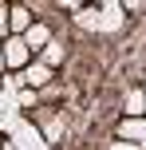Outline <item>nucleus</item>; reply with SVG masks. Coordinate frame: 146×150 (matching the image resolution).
I'll return each mask as SVG.
<instances>
[{"label":"nucleus","mask_w":146,"mask_h":150,"mask_svg":"<svg viewBox=\"0 0 146 150\" xmlns=\"http://www.w3.org/2000/svg\"><path fill=\"white\" fill-rule=\"evenodd\" d=\"M79 24L83 28H95V32H115L123 24V4H107V8H83L79 12Z\"/></svg>","instance_id":"f257e3e1"},{"label":"nucleus","mask_w":146,"mask_h":150,"mask_svg":"<svg viewBox=\"0 0 146 150\" xmlns=\"http://www.w3.org/2000/svg\"><path fill=\"white\" fill-rule=\"evenodd\" d=\"M12 146L16 150H51L47 146V138H44V130H36L32 122H16V130H12Z\"/></svg>","instance_id":"f03ea898"},{"label":"nucleus","mask_w":146,"mask_h":150,"mask_svg":"<svg viewBox=\"0 0 146 150\" xmlns=\"http://www.w3.org/2000/svg\"><path fill=\"white\" fill-rule=\"evenodd\" d=\"M28 59H32V52L24 47V40H20V36H8V40H4V67H8V71H24Z\"/></svg>","instance_id":"7ed1b4c3"},{"label":"nucleus","mask_w":146,"mask_h":150,"mask_svg":"<svg viewBox=\"0 0 146 150\" xmlns=\"http://www.w3.org/2000/svg\"><path fill=\"white\" fill-rule=\"evenodd\" d=\"M20 40H24V47H28V52H44V47L51 44V28H47V24H39V20H36V24H32V28L24 32Z\"/></svg>","instance_id":"20e7f679"},{"label":"nucleus","mask_w":146,"mask_h":150,"mask_svg":"<svg viewBox=\"0 0 146 150\" xmlns=\"http://www.w3.org/2000/svg\"><path fill=\"white\" fill-rule=\"evenodd\" d=\"M47 79H51V67H44V63H28V67L20 71V83L28 91H39V87H47Z\"/></svg>","instance_id":"39448f33"},{"label":"nucleus","mask_w":146,"mask_h":150,"mask_svg":"<svg viewBox=\"0 0 146 150\" xmlns=\"http://www.w3.org/2000/svg\"><path fill=\"white\" fill-rule=\"evenodd\" d=\"M32 24H36V20H32V8H24V4L8 8V32H12V36H24Z\"/></svg>","instance_id":"423d86ee"},{"label":"nucleus","mask_w":146,"mask_h":150,"mask_svg":"<svg viewBox=\"0 0 146 150\" xmlns=\"http://www.w3.org/2000/svg\"><path fill=\"white\" fill-rule=\"evenodd\" d=\"M118 138H123V142H142L146 146V119H123V122H118Z\"/></svg>","instance_id":"0eeeda50"},{"label":"nucleus","mask_w":146,"mask_h":150,"mask_svg":"<svg viewBox=\"0 0 146 150\" xmlns=\"http://www.w3.org/2000/svg\"><path fill=\"white\" fill-rule=\"evenodd\" d=\"M123 111H126V119H142V115H146V95H142V87L126 91V103H123Z\"/></svg>","instance_id":"6e6552de"},{"label":"nucleus","mask_w":146,"mask_h":150,"mask_svg":"<svg viewBox=\"0 0 146 150\" xmlns=\"http://www.w3.org/2000/svg\"><path fill=\"white\" fill-rule=\"evenodd\" d=\"M39 63H44V67H55V63H63V44H55V40H51V44L44 47V59H39Z\"/></svg>","instance_id":"1a4fd4ad"},{"label":"nucleus","mask_w":146,"mask_h":150,"mask_svg":"<svg viewBox=\"0 0 146 150\" xmlns=\"http://www.w3.org/2000/svg\"><path fill=\"white\" fill-rule=\"evenodd\" d=\"M16 107H36V91L20 87V95H16Z\"/></svg>","instance_id":"9d476101"},{"label":"nucleus","mask_w":146,"mask_h":150,"mask_svg":"<svg viewBox=\"0 0 146 150\" xmlns=\"http://www.w3.org/2000/svg\"><path fill=\"white\" fill-rule=\"evenodd\" d=\"M8 36H12V32H8V8L4 4H0V44H4V40Z\"/></svg>","instance_id":"9b49d317"},{"label":"nucleus","mask_w":146,"mask_h":150,"mask_svg":"<svg viewBox=\"0 0 146 150\" xmlns=\"http://www.w3.org/2000/svg\"><path fill=\"white\" fill-rule=\"evenodd\" d=\"M111 150H146L142 142H123V138H118V142H111Z\"/></svg>","instance_id":"f8f14e48"},{"label":"nucleus","mask_w":146,"mask_h":150,"mask_svg":"<svg viewBox=\"0 0 146 150\" xmlns=\"http://www.w3.org/2000/svg\"><path fill=\"white\" fill-rule=\"evenodd\" d=\"M8 67H4V44H0V75H4Z\"/></svg>","instance_id":"ddd939ff"},{"label":"nucleus","mask_w":146,"mask_h":150,"mask_svg":"<svg viewBox=\"0 0 146 150\" xmlns=\"http://www.w3.org/2000/svg\"><path fill=\"white\" fill-rule=\"evenodd\" d=\"M4 150H16V146H12V142H8V146H4Z\"/></svg>","instance_id":"4468645a"},{"label":"nucleus","mask_w":146,"mask_h":150,"mask_svg":"<svg viewBox=\"0 0 146 150\" xmlns=\"http://www.w3.org/2000/svg\"><path fill=\"white\" fill-rule=\"evenodd\" d=\"M0 99H4V91H0Z\"/></svg>","instance_id":"2eb2a0df"},{"label":"nucleus","mask_w":146,"mask_h":150,"mask_svg":"<svg viewBox=\"0 0 146 150\" xmlns=\"http://www.w3.org/2000/svg\"><path fill=\"white\" fill-rule=\"evenodd\" d=\"M0 150H4V142H0Z\"/></svg>","instance_id":"dca6fc26"},{"label":"nucleus","mask_w":146,"mask_h":150,"mask_svg":"<svg viewBox=\"0 0 146 150\" xmlns=\"http://www.w3.org/2000/svg\"><path fill=\"white\" fill-rule=\"evenodd\" d=\"M142 95H146V87H142Z\"/></svg>","instance_id":"f3484780"}]
</instances>
